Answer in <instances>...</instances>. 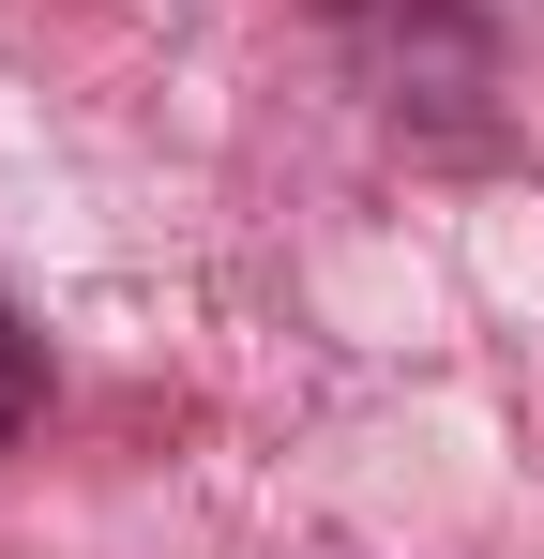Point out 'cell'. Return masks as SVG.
<instances>
[{"label":"cell","instance_id":"obj_1","mask_svg":"<svg viewBox=\"0 0 544 559\" xmlns=\"http://www.w3.org/2000/svg\"><path fill=\"white\" fill-rule=\"evenodd\" d=\"M31 424V333H15V302H0V439Z\"/></svg>","mask_w":544,"mask_h":559},{"label":"cell","instance_id":"obj_2","mask_svg":"<svg viewBox=\"0 0 544 559\" xmlns=\"http://www.w3.org/2000/svg\"><path fill=\"white\" fill-rule=\"evenodd\" d=\"M333 15H348V0H333Z\"/></svg>","mask_w":544,"mask_h":559}]
</instances>
